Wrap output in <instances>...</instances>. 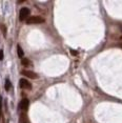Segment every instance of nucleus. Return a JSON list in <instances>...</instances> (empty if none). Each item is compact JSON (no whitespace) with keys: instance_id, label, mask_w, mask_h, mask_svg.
Here are the masks:
<instances>
[{"instance_id":"obj_1","label":"nucleus","mask_w":122,"mask_h":123,"mask_svg":"<svg viewBox=\"0 0 122 123\" xmlns=\"http://www.w3.org/2000/svg\"><path fill=\"white\" fill-rule=\"evenodd\" d=\"M44 21H45L44 18L40 17V16H32V17H29L26 19L27 24H40V23H43Z\"/></svg>"},{"instance_id":"obj_2","label":"nucleus","mask_w":122,"mask_h":123,"mask_svg":"<svg viewBox=\"0 0 122 123\" xmlns=\"http://www.w3.org/2000/svg\"><path fill=\"white\" fill-rule=\"evenodd\" d=\"M30 12L27 7H22L20 10V13H19V19H20V21L26 20V19L30 17Z\"/></svg>"},{"instance_id":"obj_3","label":"nucleus","mask_w":122,"mask_h":123,"mask_svg":"<svg viewBox=\"0 0 122 123\" xmlns=\"http://www.w3.org/2000/svg\"><path fill=\"white\" fill-rule=\"evenodd\" d=\"M19 85H20V87L23 88V89H30L32 88L30 82H29L26 79H20V81H19Z\"/></svg>"},{"instance_id":"obj_4","label":"nucleus","mask_w":122,"mask_h":123,"mask_svg":"<svg viewBox=\"0 0 122 123\" xmlns=\"http://www.w3.org/2000/svg\"><path fill=\"white\" fill-rule=\"evenodd\" d=\"M29 105H30V101L26 98L22 99L21 102L19 103V107H20V110H22V111H26L27 108H29Z\"/></svg>"},{"instance_id":"obj_5","label":"nucleus","mask_w":122,"mask_h":123,"mask_svg":"<svg viewBox=\"0 0 122 123\" xmlns=\"http://www.w3.org/2000/svg\"><path fill=\"white\" fill-rule=\"evenodd\" d=\"M21 74L24 75V76L27 78H30V79H36V78H38V75L36 74V73L30 72V71H22Z\"/></svg>"},{"instance_id":"obj_6","label":"nucleus","mask_w":122,"mask_h":123,"mask_svg":"<svg viewBox=\"0 0 122 123\" xmlns=\"http://www.w3.org/2000/svg\"><path fill=\"white\" fill-rule=\"evenodd\" d=\"M21 63H22V65H24V66L32 65V62H30L29 59H26V58H22V59H21Z\"/></svg>"},{"instance_id":"obj_7","label":"nucleus","mask_w":122,"mask_h":123,"mask_svg":"<svg viewBox=\"0 0 122 123\" xmlns=\"http://www.w3.org/2000/svg\"><path fill=\"white\" fill-rule=\"evenodd\" d=\"M17 53H18V56H19V58H23V56H24V53H23V49H21V46L20 45H17Z\"/></svg>"},{"instance_id":"obj_8","label":"nucleus","mask_w":122,"mask_h":123,"mask_svg":"<svg viewBox=\"0 0 122 123\" xmlns=\"http://www.w3.org/2000/svg\"><path fill=\"white\" fill-rule=\"evenodd\" d=\"M11 87H12V84H11V81L9 79H6L5 80V89L6 91H10Z\"/></svg>"},{"instance_id":"obj_9","label":"nucleus","mask_w":122,"mask_h":123,"mask_svg":"<svg viewBox=\"0 0 122 123\" xmlns=\"http://www.w3.org/2000/svg\"><path fill=\"white\" fill-rule=\"evenodd\" d=\"M1 60H3V51L0 49V61Z\"/></svg>"},{"instance_id":"obj_10","label":"nucleus","mask_w":122,"mask_h":123,"mask_svg":"<svg viewBox=\"0 0 122 123\" xmlns=\"http://www.w3.org/2000/svg\"><path fill=\"white\" fill-rule=\"evenodd\" d=\"M71 54L72 55H74V56H77V55H78V52H76V51H74V49H71Z\"/></svg>"},{"instance_id":"obj_11","label":"nucleus","mask_w":122,"mask_h":123,"mask_svg":"<svg viewBox=\"0 0 122 123\" xmlns=\"http://www.w3.org/2000/svg\"><path fill=\"white\" fill-rule=\"evenodd\" d=\"M2 30H3V35L5 36V35H6V32H5V31H6V30H5V26L2 25Z\"/></svg>"},{"instance_id":"obj_12","label":"nucleus","mask_w":122,"mask_h":123,"mask_svg":"<svg viewBox=\"0 0 122 123\" xmlns=\"http://www.w3.org/2000/svg\"><path fill=\"white\" fill-rule=\"evenodd\" d=\"M0 114H1V98H0Z\"/></svg>"}]
</instances>
